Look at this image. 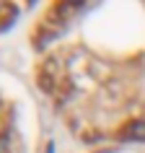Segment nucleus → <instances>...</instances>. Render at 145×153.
Instances as JSON below:
<instances>
[{"label":"nucleus","mask_w":145,"mask_h":153,"mask_svg":"<svg viewBox=\"0 0 145 153\" xmlns=\"http://www.w3.org/2000/svg\"><path fill=\"white\" fill-rule=\"evenodd\" d=\"M129 135H132V137H143V140H145V125H143V122H140V125H132Z\"/></svg>","instance_id":"1"},{"label":"nucleus","mask_w":145,"mask_h":153,"mask_svg":"<svg viewBox=\"0 0 145 153\" xmlns=\"http://www.w3.org/2000/svg\"><path fill=\"white\" fill-rule=\"evenodd\" d=\"M0 153H10V143H8V137H0Z\"/></svg>","instance_id":"2"}]
</instances>
